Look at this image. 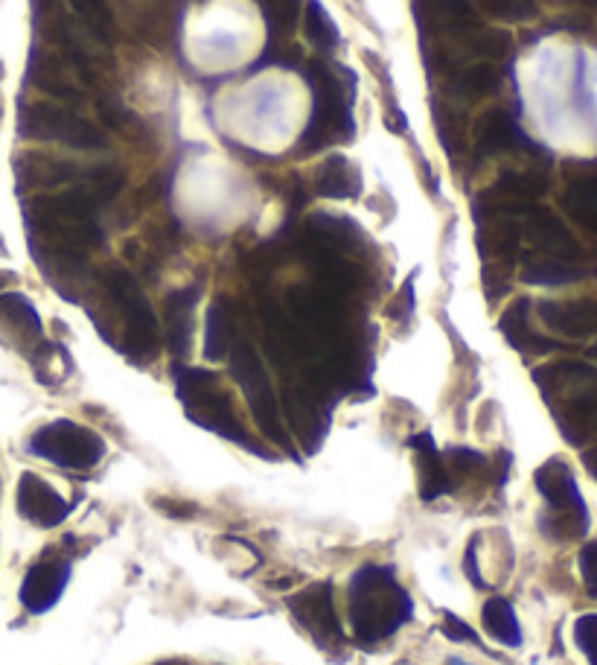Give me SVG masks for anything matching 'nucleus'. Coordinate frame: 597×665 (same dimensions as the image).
Wrapping results in <instances>:
<instances>
[{
  "label": "nucleus",
  "instance_id": "obj_9",
  "mask_svg": "<svg viewBox=\"0 0 597 665\" xmlns=\"http://www.w3.org/2000/svg\"><path fill=\"white\" fill-rule=\"evenodd\" d=\"M289 611L318 642H345V630L333 604V583H312L303 593L289 595Z\"/></svg>",
  "mask_w": 597,
  "mask_h": 665
},
{
  "label": "nucleus",
  "instance_id": "obj_4",
  "mask_svg": "<svg viewBox=\"0 0 597 665\" xmlns=\"http://www.w3.org/2000/svg\"><path fill=\"white\" fill-rule=\"evenodd\" d=\"M29 453L64 470H94L105 456V441L73 420H53L29 438Z\"/></svg>",
  "mask_w": 597,
  "mask_h": 665
},
{
  "label": "nucleus",
  "instance_id": "obj_15",
  "mask_svg": "<svg viewBox=\"0 0 597 665\" xmlns=\"http://www.w3.org/2000/svg\"><path fill=\"white\" fill-rule=\"evenodd\" d=\"M199 295V286H190V290H178L175 295H170V301H166V342H170L175 359L187 356V350H190L192 312H196Z\"/></svg>",
  "mask_w": 597,
  "mask_h": 665
},
{
  "label": "nucleus",
  "instance_id": "obj_22",
  "mask_svg": "<svg viewBox=\"0 0 597 665\" xmlns=\"http://www.w3.org/2000/svg\"><path fill=\"white\" fill-rule=\"evenodd\" d=\"M231 336H234V328H231V307H227L225 298H219V301L210 304L208 321H204V356H208L210 362L225 359L231 345L236 342V338Z\"/></svg>",
  "mask_w": 597,
  "mask_h": 665
},
{
  "label": "nucleus",
  "instance_id": "obj_14",
  "mask_svg": "<svg viewBox=\"0 0 597 665\" xmlns=\"http://www.w3.org/2000/svg\"><path fill=\"white\" fill-rule=\"evenodd\" d=\"M539 319L560 336L588 338L597 333V301H543Z\"/></svg>",
  "mask_w": 597,
  "mask_h": 665
},
{
  "label": "nucleus",
  "instance_id": "obj_18",
  "mask_svg": "<svg viewBox=\"0 0 597 665\" xmlns=\"http://www.w3.org/2000/svg\"><path fill=\"white\" fill-rule=\"evenodd\" d=\"M359 190H362V175L350 158H326L318 170V193L326 199H356Z\"/></svg>",
  "mask_w": 597,
  "mask_h": 665
},
{
  "label": "nucleus",
  "instance_id": "obj_2",
  "mask_svg": "<svg viewBox=\"0 0 597 665\" xmlns=\"http://www.w3.org/2000/svg\"><path fill=\"white\" fill-rule=\"evenodd\" d=\"M175 392H178V401L184 403V409L190 415L192 423L216 432V435L234 441L239 447L253 450L257 456L272 458L269 450L260 447L257 441L248 438L245 427L239 423V418L234 415V406H231V397L222 392V383L213 371H204V368H178V377H175Z\"/></svg>",
  "mask_w": 597,
  "mask_h": 665
},
{
  "label": "nucleus",
  "instance_id": "obj_28",
  "mask_svg": "<svg viewBox=\"0 0 597 665\" xmlns=\"http://www.w3.org/2000/svg\"><path fill=\"white\" fill-rule=\"evenodd\" d=\"M481 10L498 21H531L536 15L534 0H478Z\"/></svg>",
  "mask_w": 597,
  "mask_h": 665
},
{
  "label": "nucleus",
  "instance_id": "obj_17",
  "mask_svg": "<svg viewBox=\"0 0 597 665\" xmlns=\"http://www.w3.org/2000/svg\"><path fill=\"white\" fill-rule=\"evenodd\" d=\"M519 146H525V135L507 111H489L487 118L481 120L478 137H475L478 156H496V152L519 149Z\"/></svg>",
  "mask_w": 597,
  "mask_h": 665
},
{
  "label": "nucleus",
  "instance_id": "obj_34",
  "mask_svg": "<svg viewBox=\"0 0 597 665\" xmlns=\"http://www.w3.org/2000/svg\"><path fill=\"white\" fill-rule=\"evenodd\" d=\"M449 665H470V663H463V660H458V656H452V660H449Z\"/></svg>",
  "mask_w": 597,
  "mask_h": 665
},
{
  "label": "nucleus",
  "instance_id": "obj_12",
  "mask_svg": "<svg viewBox=\"0 0 597 665\" xmlns=\"http://www.w3.org/2000/svg\"><path fill=\"white\" fill-rule=\"evenodd\" d=\"M525 231L527 237H531V243H534L545 257H557V260H569V263H574V260L583 255V248H580L577 239L571 237V231L565 229V222H562L557 213H551V210L545 208L527 210Z\"/></svg>",
  "mask_w": 597,
  "mask_h": 665
},
{
  "label": "nucleus",
  "instance_id": "obj_26",
  "mask_svg": "<svg viewBox=\"0 0 597 665\" xmlns=\"http://www.w3.org/2000/svg\"><path fill=\"white\" fill-rule=\"evenodd\" d=\"M498 79H501V73H498L496 64L475 62L458 73V79H455V91L463 94V97H470V100H475V97H484V94L496 91Z\"/></svg>",
  "mask_w": 597,
  "mask_h": 665
},
{
  "label": "nucleus",
  "instance_id": "obj_36",
  "mask_svg": "<svg viewBox=\"0 0 597 665\" xmlns=\"http://www.w3.org/2000/svg\"><path fill=\"white\" fill-rule=\"evenodd\" d=\"M592 356H597V347H595V350H592Z\"/></svg>",
  "mask_w": 597,
  "mask_h": 665
},
{
  "label": "nucleus",
  "instance_id": "obj_30",
  "mask_svg": "<svg viewBox=\"0 0 597 665\" xmlns=\"http://www.w3.org/2000/svg\"><path fill=\"white\" fill-rule=\"evenodd\" d=\"M449 465H455L461 473H472V470H481V467L487 465L484 461V456L481 453H475V450H449Z\"/></svg>",
  "mask_w": 597,
  "mask_h": 665
},
{
  "label": "nucleus",
  "instance_id": "obj_31",
  "mask_svg": "<svg viewBox=\"0 0 597 665\" xmlns=\"http://www.w3.org/2000/svg\"><path fill=\"white\" fill-rule=\"evenodd\" d=\"M580 569H583V578H586L588 590L597 595V543L583 549V555H580Z\"/></svg>",
  "mask_w": 597,
  "mask_h": 665
},
{
  "label": "nucleus",
  "instance_id": "obj_10",
  "mask_svg": "<svg viewBox=\"0 0 597 665\" xmlns=\"http://www.w3.org/2000/svg\"><path fill=\"white\" fill-rule=\"evenodd\" d=\"M15 508L24 520L36 522L41 529H53L71 517L73 505H67L45 479H38L36 473H24L15 491Z\"/></svg>",
  "mask_w": 597,
  "mask_h": 665
},
{
  "label": "nucleus",
  "instance_id": "obj_24",
  "mask_svg": "<svg viewBox=\"0 0 597 665\" xmlns=\"http://www.w3.org/2000/svg\"><path fill=\"white\" fill-rule=\"evenodd\" d=\"M484 628L496 642L510 648L522 645V628H519V619L510 602H505L501 595H493L487 604H484Z\"/></svg>",
  "mask_w": 597,
  "mask_h": 665
},
{
  "label": "nucleus",
  "instance_id": "obj_20",
  "mask_svg": "<svg viewBox=\"0 0 597 665\" xmlns=\"http://www.w3.org/2000/svg\"><path fill=\"white\" fill-rule=\"evenodd\" d=\"M527 312H531V301H525V298H519L513 307H507V312L498 321V330L505 333L507 342L517 347V350H522V354H545V350L557 347L548 338L536 336L531 324H527Z\"/></svg>",
  "mask_w": 597,
  "mask_h": 665
},
{
  "label": "nucleus",
  "instance_id": "obj_13",
  "mask_svg": "<svg viewBox=\"0 0 597 665\" xmlns=\"http://www.w3.org/2000/svg\"><path fill=\"white\" fill-rule=\"evenodd\" d=\"M414 19L423 33H470L475 29V10L470 0H414Z\"/></svg>",
  "mask_w": 597,
  "mask_h": 665
},
{
  "label": "nucleus",
  "instance_id": "obj_16",
  "mask_svg": "<svg viewBox=\"0 0 597 665\" xmlns=\"http://www.w3.org/2000/svg\"><path fill=\"white\" fill-rule=\"evenodd\" d=\"M408 447L416 453V465H420V476H423V500H437L444 493L452 491V479L446 470V461L437 453L432 432H420V435L408 438Z\"/></svg>",
  "mask_w": 597,
  "mask_h": 665
},
{
  "label": "nucleus",
  "instance_id": "obj_27",
  "mask_svg": "<svg viewBox=\"0 0 597 665\" xmlns=\"http://www.w3.org/2000/svg\"><path fill=\"white\" fill-rule=\"evenodd\" d=\"M307 36L309 41L321 50H335L341 41V33L335 27V21L329 19V12L324 10L321 0H309L307 7Z\"/></svg>",
  "mask_w": 597,
  "mask_h": 665
},
{
  "label": "nucleus",
  "instance_id": "obj_5",
  "mask_svg": "<svg viewBox=\"0 0 597 665\" xmlns=\"http://www.w3.org/2000/svg\"><path fill=\"white\" fill-rule=\"evenodd\" d=\"M109 292L117 304V310L123 312V321H126V342L132 356L140 362L152 359L154 350H158V319H154L152 304L140 290V283L135 281V274L120 269V266L111 269Z\"/></svg>",
  "mask_w": 597,
  "mask_h": 665
},
{
  "label": "nucleus",
  "instance_id": "obj_29",
  "mask_svg": "<svg viewBox=\"0 0 597 665\" xmlns=\"http://www.w3.org/2000/svg\"><path fill=\"white\" fill-rule=\"evenodd\" d=\"M444 637H449L452 642H478V633L467 625V621H461L458 616H452V613H446L444 619Z\"/></svg>",
  "mask_w": 597,
  "mask_h": 665
},
{
  "label": "nucleus",
  "instance_id": "obj_8",
  "mask_svg": "<svg viewBox=\"0 0 597 665\" xmlns=\"http://www.w3.org/2000/svg\"><path fill=\"white\" fill-rule=\"evenodd\" d=\"M536 488H539L545 500L551 502V508L560 514V520L569 522L574 538L586 531V505H583V496H580L577 484H574V476L560 458H551L548 465L536 470Z\"/></svg>",
  "mask_w": 597,
  "mask_h": 665
},
{
  "label": "nucleus",
  "instance_id": "obj_3",
  "mask_svg": "<svg viewBox=\"0 0 597 665\" xmlns=\"http://www.w3.org/2000/svg\"><path fill=\"white\" fill-rule=\"evenodd\" d=\"M227 359H231V374H234V380L239 383V389H242L245 401L251 406L257 427L263 429L272 441H277L281 447L289 450V435H286V429H283L281 406H277V397H274L272 380L265 374L263 359H260L257 350H253L248 342H242V338H236L234 345H231Z\"/></svg>",
  "mask_w": 597,
  "mask_h": 665
},
{
  "label": "nucleus",
  "instance_id": "obj_33",
  "mask_svg": "<svg viewBox=\"0 0 597 665\" xmlns=\"http://www.w3.org/2000/svg\"><path fill=\"white\" fill-rule=\"evenodd\" d=\"M583 461H586V467L592 470V476L597 479V450H588L586 456H583Z\"/></svg>",
  "mask_w": 597,
  "mask_h": 665
},
{
  "label": "nucleus",
  "instance_id": "obj_6",
  "mask_svg": "<svg viewBox=\"0 0 597 665\" xmlns=\"http://www.w3.org/2000/svg\"><path fill=\"white\" fill-rule=\"evenodd\" d=\"M315 111L307 128V149H318L326 140H341L353 135V118H350V88H345L341 76L326 64L315 71Z\"/></svg>",
  "mask_w": 597,
  "mask_h": 665
},
{
  "label": "nucleus",
  "instance_id": "obj_1",
  "mask_svg": "<svg viewBox=\"0 0 597 665\" xmlns=\"http://www.w3.org/2000/svg\"><path fill=\"white\" fill-rule=\"evenodd\" d=\"M347 616L356 639L362 645H373L394 637L414 616V602L397 583L394 569L362 566L347 590Z\"/></svg>",
  "mask_w": 597,
  "mask_h": 665
},
{
  "label": "nucleus",
  "instance_id": "obj_19",
  "mask_svg": "<svg viewBox=\"0 0 597 665\" xmlns=\"http://www.w3.org/2000/svg\"><path fill=\"white\" fill-rule=\"evenodd\" d=\"M0 324L10 333H15L21 342H41L45 338L41 316L29 304V298H24L18 292H3L0 295Z\"/></svg>",
  "mask_w": 597,
  "mask_h": 665
},
{
  "label": "nucleus",
  "instance_id": "obj_7",
  "mask_svg": "<svg viewBox=\"0 0 597 665\" xmlns=\"http://www.w3.org/2000/svg\"><path fill=\"white\" fill-rule=\"evenodd\" d=\"M21 135L33 140H55L73 149H105V135L88 120L53 106H29L21 114Z\"/></svg>",
  "mask_w": 597,
  "mask_h": 665
},
{
  "label": "nucleus",
  "instance_id": "obj_32",
  "mask_svg": "<svg viewBox=\"0 0 597 665\" xmlns=\"http://www.w3.org/2000/svg\"><path fill=\"white\" fill-rule=\"evenodd\" d=\"M467 575L475 587H484V578L478 575V564H475V543H470V549H467Z\"/></svg>",
  "mask_w": 597,
  "mask_h": 665
},
{
  "label": "nucleus",
  "instance_id": "obj_35",
  "mask_svg": "<svg viewBox=\"0 0 597 665\" xmlns=\"http://www.w3.org/2000/svg\"><path fill=\"white\" fill-rule=\"evenodd\" d=\"M580 3H597V0H580Z\"/></svg>",
  "mask_w": 597,
  "mask_h": 665
},
{
  "label": "nucleus",
  "instance_id": "obj_25",
  "mask_svg": "<svg viewBox=\"0 0 597 665\" xmlns=\"http://www.w3.org/2000/svg\"><path fill=\"white\" fill-rule=\"evenodd\" d=\"M73 15L82 21V27L88 29L97 41L111 45L114 41V15H111L105 0H71Z\"/></svg>",
  "mask_w": 597,
  "mask_h": 665
},
{
  "label": "nucleus",
  "instance_id": "obj_21",
  "mask_svg": "<svg viewBox=\"0 0 597 665\" xmlns=\"http://www.w3.org/2000/svg\"><path fill=\"white\" fill-rule=\"evenodd\" d=\"M586 274L577 263L569 260H557V257H531L522 269V281L534 283V286H562V283H574Z\"/></svg>",
  "mask_w": 597,
  "mask_h": 665
},
{
  "label": "nucleus",
  "instance_id": "obj_11",
  "mask_svg": "<svg viewBox=\"0 0 597 665\" xmlns=\"http://www.w3.org/2000/svg\"><path fill=\"white\" fill-rule=\"evenodd\" d=\"M67 581H71L67 561H38L21 583V604L29 613H47L59 604Z\"/></svg>",
  "mask_w": 597,
  "mask_h": 665
},
{
  "label": "nucleus",
  "instance_id": "obj_23",
  "mask_svg": "<svg viewBox=\"0 0 597 665\" xmlns=\"http://www.w3.org/2000/svg\"><path fill=\"white\" fill-rule=\"evenodd\" d=\"M562 208L583 229L597 231V175H586L571 184L562 196Z\"/></svg>",
  "mask_w": 597,
  "mask_h": 665
}]
</instances>
